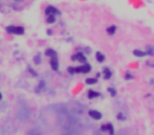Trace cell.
<instances>
[{"label":"cell","instance_id":"obj_13","mask_svg":"<svg viewBox=\"0 0 154 135\" xmlns=\"http://www.w3.org/2000/svg\"><path fill=\"white\" fill-rule=\"evenodd\" d=\"M133 55L135 56V57H139V58H142V57L147 56V54H146L145 51L139 50V49H135V50H133Z\"/></svg>","mask_w":154,"mask_h":135},{"label":"cell","instance_id":"obj_22","mask_svg":"<svg viewBox=\"0 0 154 135\" xmlns=\"http://www.w3.org/2000/svg\"><path fill=\"white\" fill-rule=\"evenodd\" d=\"M28 69H29V71H30V72H31V73H32V75H34V76H36V75H37L35 71L32 70V68H31V67H29V68H28Z\"/></svg>","mask_w":154,"mask_h":135},{"label":"cell","instance_id":"obj_3","mask_svg":"<svg viewBox=\"0 0 154 135\" xmlns=\"http://www.w3.org/2000/svg\"><path fill=\"white\" fill-rule=\"evenodd\" d=\"M6 31L9 34H13V35L18 36L23 35L24 32H26V30H24V28L22 25H8L6 28Z\"/></svg>","mask_w":154,"mask_h":135},{"label":"cell","instance_id":"obj_15","mask_svg":"<svg viewBox=\"0 0 154 135\" xmlns=\"http://www.w3.org/2000/svg\"><path fill=\"white\" fill-rule=\"evenodd\" d=\"M145 52H146V54L148 56H154V47L153 45H147L146 47V50H145Z\"/></svg>","mask_w":154,"mask_h":135},{"label":"cell","instance_id":"obj_27","mask_svg":"<svg viewBox=\"0 0 154 135\" xmlns=\"http://www.w3.org/2000/svg\"><path fill=\"white\" fill-rule=\"evenodd\" d=\"M16 1H17V0H16Z\"/></svg>","mask_w":154,"mask_h":135},{"label":"cell","instance_id":"obj_19","mask_svg":"<svg viewBox=\"0 0 154 135\" xmlns=\"http://www.w3.org/2000/svg\"><path fill=\"white\" fill-rule=\"evenodd\" d=\"M28 135H41V134H40V132H39L38 130L33 129V130H31V131H30Z\"/></svg>","mask_w":154,"mask_h":135},{"label":"cell","instance_id":"obj_4","mask_svg":"<svg viewBox=\"0 0 154 135\" xmlns=\"http://www.w3.org/2000/svg\"><path fill=\"white\" fill-rule=\"evenodd\" d=\"M44 14L47 15V16H60L61 15V12L60 10L58 9V8H56L55 6H52V4H50V6H46V9H44Z\"/></svg>","mask_w":154,"mask_h":135},{"label":"cell","instance_id":"obj_18","mask_svg":"<svg viewBox=\"0 0 154 135\" xmlns=\"http://www.w3.org/2000/svg\"><path fill=\"white\" fill-rule=\"evenodd\" d=\"M33 60H34V63H35V65H40V63H41L40 54H37V55L34 57V59H33Z\"/></svg>","mask_w":154,"mask_h":135},{"label":"cell","instance_id":"obj_26","mask_svg":"<svg viewBox=\"0 0 154 135\" xmlns=\"http://www.w3.org/2000/svg\"><path fill=\"white\" fill-rule=\"evenodd\" d=\"M1 98H2V95H1V93H0V100H1Z\"/></svg>","mask_w":154,"mask_h":135},{"label":"cell","instance_id":"obj_24","mask_svg":"<svg viewBox=\"0 0 154 135\" xmlns=\"http://www.w3.org/2000/svg\"><path fill=\"white\" fill-rule=\"evenodd\" d=\"M117 118H118V119H124L125 117H124V115H122V113H119L118 116H117Z\"/></svg>","mask_w":154,"mask_h":135},{"label":"cell","instance_id":"obj_2","mask_svg":"<svg viewBox=\"0 0 154 135\" xmlns=\"http://www.w3.org/2000/svg\"><path fill=\"white\" fill-rule=\"evenodd\" d=\"M92 70V67L89 63H84L78 67H69L68 68V73L73 75V74H87L90 73Z\"/></svg>","mask_w":154,"mask_h":135},{"label":"cell","instance_id":"obj_1","mask_svg":"<svg viewBox=\"0 0 154 135\" xmlns=\"http://www.w3.org/2000/svg\"><path fill=\"white\" fill-rule=\"evenodd\" d=\"M16 117L21 123H24L30 118V110L26 103H19L16 110Z\"/></svg>","mask_w":154,"mask_h":135},{"label":"cell","instance_id":"obj_23","mask_svg":"<svg viewBox=\"0 0 154 135\" xmlns=\"http://www.w3.org/2000/svg\"><path fill=\"white\" fill-rule=\"evenodd\" d=\"M47 34H48L49 36H52V35H53V30L48 29V30H47Z\"/></svg>","mask_w":154,"mask_h":135},{"label":"cell","instance_id":"obj_25","mask_svg":"<svg viewBox=\"0 0 154 135\" xmlns=\"http://www.w3.org/2000/svg\"><path fill=\"white\" fill-rule=\"evenodd\" d=\"M64 135H72V134H70V133H68V132H67V133H64Z\"/></svg>","mask_w":154,"mask_h":135},{"label":"cell","instance_id":"obj_10","mask_svg":"<svg viewBox=\"0 0 154 135\" xmlns=\"http://www.w3.org/2000/svg\"><path fill=\"white\" fill-rule=\"evenodd\" d=\"M95 58L99 63H102V62H104L106 60V56H105V54H102L100 51H97L95 54Z\"/></svg>","mask_w":154,"mask_h":135},{"label":"cell","instance_id":"obj_12","mask_svg":"<svg viewBox=\"0 0 154 135\" xmlns=\"http://www.w3.org/2000/svg\"><path fill=\"white\" fill-rule=\"evenodd\" d=\"M102 130L104 131H109L110 135H114V129L111 123H107V125H102Z\"/></svg>","mask_w":154,"mask_h":135},{"label":"cell","instance_id":"obj_11","mask_svg":"<svg viewBox=\"0 0 154 135\" xmlns=\"http://www.w3.org/2000/svg\"><path fill=\"white\" fill-rule=\"evenodd\" d=\"M44 55L47 56V57H50V58H52L54 56H57V53H56V51L52 48H49L47 50L44 51Z\"/></svg>","mask_w":154,"mask_h":135},{"label":"cell","instance_id":"obj_9","mask_svg":"<svg viewBox=\"0 0 154 135\" xmlns=\"http://www.w3.org/2000/svg\"><path fill=\"white\" fill-rule=\"evenodd\" d=\"M88 98L89 99H94L96 97H99L100 96V93L99 92H96L94 90H88Z\"/></svg>","mask_w":154,"mask_h":135},{"label":"cell","instance_id":"obj_20","mask_svg":"<svg viewBox=\"0 0 154 135\" xmlns=\"http://www.w3.org/2000/svg\"><path fill=\"white\" fill-rule=\"evenodd\" d=\"M108 91H109V93L111 94V96H115V95H116V90L114 88H109L108 89Z\"/></svg>","mask_w":154,"mask_h":135},{"label":"cell","instance_id":"obj_17","mask_svg":"<svg viewBox=\"0 0 154 135\" xmlns=\"http://www.w3.org/2000/svg\"><path fill=\"white\" fill-rule=\"evenodd\" d=\"M96 82H97V78H95V77H91V78H87L86 79V83L87 85H94Z\"/></svg>","mask_w":154,"mask_h":135},{"label":"cell","instance_id":"obj_21","mask_svg":"<svg viewBox=\"0 0 154 135\" xmlns=\"http://www.w3.org/2000/svg\"><path fill=\"white\" fill-rule=\"evenodd\" d=\"M125 78H126V79H127V80L132 79V78H133V75H132V74H130V73H127V74H126Z\"/></svg>","mask_w":154,"mask_h":135},{"label":"cell","instance_id":"obj_8","mask_svg":"<svg viewBox=\"0 0 154 135\" xmlns=\"http://www.w3.org/2000/svg\"><path fill=\"white\" fill-rule=\"evenodd\" d=\"M106 32H107V34L109 36H114L117 32V25H115V24H111V25L107 27Z\"/></svg>","mask_w":154,"mask_h":135},{"label":"cell","instance_id":"obj_5","mask_svg":"<svg viewBox=\"0 0 154 135\" xmlns=\"http://www.w3.org/2000/svg\"><path fill=\"white\" fill-rule=\"evenodd\" d=\"M73 61H79L80 63H87V57L82 52H76L75 54H73L72 57H71Z\"/></svg>","mask_w":154,"mask_h":135},{"label":"cell","instance_id":"obj_14","mask_svg":"<svg viewBox=\"0 0 154 135\" xmlns=\"http://www.w3.org/2000/svg\"><path fill=\"white\" fill-rule=\"evenodd\" d=\"M102 73H104V78L105 79H110L111 77H112V71L109 69V68H104V71H102Z\"/></svg>","mask_w":154,"mask_h":135},{"label":"cell","instance_id":"obj_16","mask_svg":"<svg viewBox=\"0 0 154 135\" xmlns=\"http://www.w3.org/2000/svg\"><path fill=\"white\" fill-rule=\"evenodd\" d=\"M56 20H57V18H56V16H47V18H46V22H47L48 24H54L56 22Z\"/></svg>","mask_w":154,"mask_h":135},{"label":"cell","instance_id":"obj_7","mask_svg":"<svg viewBox=\"0 0 154 135\" xmlns=\"http://www.w3.org/2000/svg\"><path fill=\"white\" fill-rule=\"evenodd\" d=\"M89 116L91 118H93V119H96V121H99V119H102V115L100 112L96 111V110H90L89 111Z\"/></svg>","mask_w":154,"mask_h":135},{"label":"cell","instance_id":"obj_6","mask_svg":"<svg viewBox=\"0 0 154 135\" xmlns=\"http://www.w3.org/2000/svg\"><path fill=\"white\" fill-rule=\"evenodd\" d=\"M50 65H51L53 71H58L59 61H58V57H57V56H54L52 58H50Z\"/></svg>","mask_w":154,"mask_h":135}]
</instances>
